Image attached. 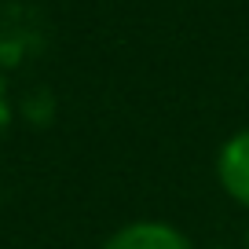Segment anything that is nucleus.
Returning a JSON list of instances; mask_svg holds the SVG:
<instances>
[{"instance_id": "1", "label": "nucleus", "mask_w": 249, "mask_h": 249, "mask_svg": "<svg viewBox=\"0 0 249 249\" xmlns=\"http://www.w3.org/2000/svg\"><path fill=\"white\" fill-rule=\"evenodd\" d=\"M103 249H191V246L172 224L140 220V224H128L121 231H114Z\"/></svg>"}, {"instance_id": "2", "label": "nucleus", "mask_w": 249, "mask_h": 249, "mask_svg": "<svg viewBox=\"0 0 249 249\" xmlns=\"http://www.w3.org/2000/svg\"><path fill=\"white\" fill-rule=\"evenodd\" d=\"M216 172H220V183H224L227 195H231L234 202L249 205V128L246 132H234L231 140L224 143Z\"/></svg>"}, {"instance_id": "3", "label": "nucleus", "mask_w": 249, "mask_h": 249, "mask_svg": "<svg viewBox=\"0 0 249 249\" xmlns=\"http://www.w3.org/2000/svg\"><path fill=\"white\" fill-rule=\"evenodd\" d=\"M246 249H249V238H246Z\"/></svg>"}]
</instances>
